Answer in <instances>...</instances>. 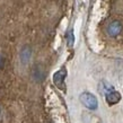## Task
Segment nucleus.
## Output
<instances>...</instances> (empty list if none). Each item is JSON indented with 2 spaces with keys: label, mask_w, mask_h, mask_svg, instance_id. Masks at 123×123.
Masks as SVG:
<instances>
[{
  "label": "nucleus",
  "mask_w": 123,
  "mask_h": 123,
  "mask_svg": "<svg viewBox=\"0 0 123 123\" xmlns=\"http://www.w3.org/2000/svg\"><path fill=\"white\" fill-rule=\"evenodd\" d=\"M31 55H32V50H31L30 46H24V48L20 50V53H19V59L22 61L23 64H26L31 59Z\"/></svg>",
  "instance_id": "nucleus-5"
},
{
  "label": "nucleus",
  "mask_w": 123,
  "mask_h": 123,
  "mask_svg": "<svg viewBox=\"0 0 123 123\" xmlns=\"http://www.w3.org/2000/svg\"><path fill=\"white\" fill-rule=\"evenodd\" d=\"M67 77V70L62 68V69H60L59 71H56L55 74L53 75V82H54V85L60 88V89H62L64 87V79Z\"/></svg>",
  "instance_id": "nucleus-2"
},
{
  "label": "nucleus",
  "mask_w": 123,
  "mask_h": 123,
  "mask_svg": "<svg viewBox=\"0 0 123 123\" xmlns=\"http://www.w3.org/2000/svg\"><path fill=\"white\" fill-rule=\"evenodd\" d=\"M79 99L81 102V104L86 108H88V110L94 111V110H96L98 107V101H97L96 96L93 95V94L88 93V92H84V93L80 94Z\"/></svg>",
  "instance_id": "nucleus-1"
},
{
  "label": "nucleus",
  "mask_w": 123,
  "mask_h": 123,
  "mask_svg": "<svg viewBox=\"0 0 123 123\" xmlns=\"http://www.w3.org/2000/svg\"><path fill=\"white\" fill-rule=\"evenodd\" d=\"M0 112H1V110H0Z\"/></svg>",
  "instance_id": "nucleus-9"
},
{
  "label": "nucleus",
  "mask_w": 123,
  "mask_h": 123,
  "mask_svg": "<svg viewBox=\"0 0 123 123\" xmlns=\"http://www.w3.org/2000/svg\"><path fill=\"white\" fill-rule=\"evenodd\" d=\"M4 66H5V58H4V55L0 53V69H2Z\"/></svg>",
  "instance_id": "nucleus-8"
},
{
  "label": "nucleus",
  "mask_w": 123,
  "mask_h": 123,
  "mask_svg": "<svg viewBox=\"0 0 123 123\" xmlns=\"http://www.w3.org/2000/svg\"><path fill=\"white\" fill-rule=\"evenodd\" d=\"M33 77L37 81L43 80L44 79V71H43V69L41 67H38V66H35L33 69Z\"/></svg>",
  "instance_id": "nucleus-6"
},
{
  "label": "nucleus",
  "mask_w": 123,
  "mask_h": 123,
  "mask_svg": "<svg viewBox=\"0 0 123 123\" xmlns=\"http://www.w3.org/2000/svg\"><path fill=\"white\" fill-rule=\"evenodd\" d=\"M66 38H67V44L68 46H72L74 45V42H75V36H74V31L70 30L66 35Z\"/></svg>",
  "instance_id": "nucleus-7"
},
{
  "label": "nucleus",
  "mask_w": 123,
  "mask_h": 123,
  "mask_svg": "<svg viewBox=\"0 0 123 123\" xmlns=\"http://www.w3.org/2000/svg\"><path fill=\"white\" fill-rule=\"evenodd\" d=\"M121 31H122V24L119 20H114L107 26V34L112 37L117 36L121 33Z\"/></svg>",
  "instance_id": "nucleus-3"
},
{
  "label": "nucleus",
  "mask_w": 123,
  "mask_h": 123,
  "mask_svg": "<svg viewBox=\"0 0 123 123\" xmlns=\"http://www.w3.org/2000/svg\"><path fill=\"white\" fill-rule=\"evenodd\" d=\"M105 99H106L108 105L117 104V103L121 101V94H120L119 92H116V90L112 89L105 94Z\"/></svg>",
  "instance_id": "nucleus-4"
}]
</instances>
